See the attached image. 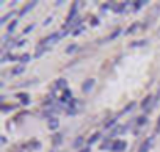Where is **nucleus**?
Segmentation results:
<instances>
[{"instance_id":"nucleus-2","label":"nucleus","mask_w":160,"mask_h":152,"mask_svg":"<svg viewBox=\"0 0 160 152\" xmlns=\"http://www.w3.org/2000/svg\"><path fill=\"white\" fill-rule=\"evenodd\" d=\"M57 41H60V33H50L47 35L46 38H43L41 41H39V46H43V47H47V44H52V43H57Z\"/></svg>"},{"instance_id":"nucleus-45","label":"nucleus","mask_w":160,"mask_h":152,"mask_svg":"<svg viewBox=\"0 0 160 152\" xmlns=\"http://www.w3.org/2000/svg\"><path fill=\"white\" fill-rule=\"evenodd\" d=\"M50 22H52V16H50V17H47V19H46V21L43 22V25H49Z\"/></svg>"},{"instance_id":"nucleus-10","label":"nucleus","mask_w":160,"mask_h":152,"mask_svg":"<svg viewBox=\"0 0 160 152\" xmlns=\"http://www.w3.org/2000/svg\"><path fill=\"white\" fill-rule=\"evenodd\" d=\"M63 140H64V136H63V133H60V132L52 133V136H50V141H52V146H53V147L61 146V144H63Z\"/></svg>"},{"instance_id":"nucleus-23","label":"nucleus","mask_w":160,"mask_h":152,"mask_svg":"<svg viewBox=\"0 0 160 152\" xmlns=\"http://www.w3.org/2000/svg\"><path fill=\"white\" fill-rule=\"evenodd\" d=\"M24 71H25V64H17V66H14L11 69V77H17V75H21V74H24Z\"/></svg>"},{"instance_id":"nucleus-13","label":"nucleus","mask_w":160,"mask_h":152,"mask_svg":"<svg viewBox=\"0 0 160 152\" xmlns=\"http://www.w3.org/2000/svg\"><path fill=\"white\" fill-rule=\"evenodd\" d=\"M16 97L21 101V105H24V107L30 105V94L29 93H17Z\"/></svg>"},{"instance_id":"nucleus-5","label":"nucleus","mask_w":160,"mask_h":152,"mask_svg":"<svg viewBox=\"0 0 160 152\" xmlns=\"http://www.w3.org/2000/svg\"><path fill=\"white\" fill-rule=\"evenodd\" d=\"M126 147H127V141H124V140H113V143H112V152H123V150H126Z\"/></svg>"},{"instance_id":"nucleus-31","label":"nucleus","mask_w":160,"mask_h":152,"mask_svg":"<svg viewBox=\"0 0 160 152\" xmlns=\"http://www.w3.org/2000/svg\"><path fill=\"white\" fill-rule=\"evenodd\" d=\"M118 118H119V115H116L115 118H110L109 121H107L104 126H105V129H113L115 126H118Z\"/></svg>"},{"instance_id":"nucleus-24","label":"nucleus","mask_w":160,"mask_h":152,"mask_svg":"<svg viewBox=\"0 0 160 152\" xmlns=\"http://www.w3.org/2000/svg\"><path fill=\"white\" fill-rule=\"evenodd\" d=\"M47 127H49V130H53V132H55V130L60 127V121H58V118H50V119L47 121Z\"/></svg>"},{"instance_id":"nucleus-28","label":"nucleus","mask_w":160,"mask_h":152,"mask_svg":"<svg viewBox=\"0 0 160 152\" xmlns=\"http://www.w3.org/2000/svg\"><path fill=\"white\" fill-rule=\"evenodd\" d=\"M47 50H50V47H43V46H38V47H36V52H35V55H33V58H41V57H43V55H44Z\"/></svg>"},{"instance_id":"nucleus-41","label":"nucleus","mask_w":160,"mask_h":152,"mask_svg":"<svg viewBox=\"0 0 160 152\" xmlns=\"http://www.w3.org/2000/svg\"><path fill=\"white\" fill-rule=\"evenodd\" d=\"M157 133H160V116H158V119H157V124H155V135Z\"/></svg>"},{"instance_id":"nucleus-8","label":"nucleus","mask_w":160,"mask_h":152,"mask_svg":"<svg viewBox=\"0 0 160 152\" xmlns=\"http://www.w3.org/2000/svg\"><path fill=\"white\" fill-rule=\"evenodd\" d=\"M94 85H96V80H94V78H86L83 83H82V93H83V94L91 93L93 88H94Z\"/></svg>"},{"instance_id":"nucleus-27","label":"nucleus","mask_w":160,"mask_h":152,"mask_svg":"<svg viewBox=\"0 0 160 152\" xmlns=\"http://www.w3.org/2000/svg\"><path fill=\"white\" fill-rule=\"evenodd\" d=\"M112 143H113V140H110L109 136L104 140V143H101V146H99V150H110L112 149Z\"/></svg>"},{"instance_id":"nucleus-26","label":"nucleus","mask_w":160,"mask_h":152,"mask_svg":"<svg viewBox=\"0 0 160 152\" xmlns=\"http://www.w3.org/2000/svg\"><path fill=\"white\" fill-rule=\"evenodd\" d=\"M17 24H19V21H17V19H13V21L6 25V35H13V33H14L16 27H17Z\"/></svg>"},{"instance_id":"nucleus-18","label":"nucleus","mask_w":160,"mask_h":152,"mask_svg":"<svg viewBox=\"0 0 160 152\" xmlns=\"http://www.w3.org/2000/svg\"><path fill=\"white\" fill-rule=\"evenodd\" d=\"M21 104H3L0 105V110H2V113H10V112H14L16 108H19Z\"/></svg>"},{"instance_id":"nucleus-6","label":"nucleus","mask_w":160,"mask_h":152,"mask_svg":"<svg viewBox=\"0 0 160 152\" xmlns=\"http://www.w3.org/2000/svg\"><path fill=\"white\" fill-rule=\"evenodd\" d=\"M72 91L69 88H66L64 91H61V96H60V104L61 105H68L71 101H72Z\"/></svg>"},{"instance_id":"nucleus-38","label":"nucleus","mask_w":160,"mask_h":152,"mask_svg":"<svg viewBox=\"0 0 160 152\" xmlns=\"http://www.w3.org/2000/svg\"><path fill=\"white\" fill-rule=\"evenodd\" d=\"M35 27H36V24H30L29 27H25V28H24V32H22V33H24V35H27V33H30V32H32V30L35 28Z\"/></svg>"},{"instance_id":"nucleus-48","label":"nucleus","mask_w":160,"mask_h":152,"mask_svg":"<svg viewBox=\"0 0 160 152\" xmlns=\"http://www.w3.org/2000/svg\"><path fill=\"white\" fill-rule=\"evenodd\" d=\"M158 36H160V28H158Z\"/></svg>"},{"instance_id":"nucleus-14","label":"nucleus","mask_w":160,"mask_h":152,"mask_svg":"<svg viewBox=\"0 0 160 152\" xmlns=\"http://www.w3.org/2000/svg\"><path fill=\"white\" fill-rule=\"evenodd\" d=\"M118 135H123V126H115L113 129H110V133H109V138L110 140H116Z\"/></svg>"},{"instance_id":"nucleus-22","label":"nucleus","mask_w":160,"mask_h":152,"mask_svg":"<svg viewBox=\"0 0 160 152\" xmlns=\"http://www.w3.org/2000/svg\"><path fill=\"white\" fill-rule=\"evenodd\" d=\"M149 44V39L148 38H143V39H137V41H132L130 47H146Z\"/></svg>"},{"instance_id":"nucleus-39","label":"nucleus","mask_w":160,"mask_h":152,"mask_svg":"<svg viewBox=\"0 0 160 152\" xmlns=\"http://www.w3.org/2000/svg\"><path fill=\"white\" fill-rule=\"evenodd\" d=\"M101 8H102V13H105V11L112 10V2H110V3H102V5H101Z\"/></svg>"},{"instance_id":"nucleus-33","label":"nucleus","mask_w":160,"mask_h":152,"mask_svg":"<svg viewBox=\"0 0 160 152\" xmlns=\"http://www.w3.org/2000/svg\"><path fill=\"white\" fill-rule=\"evenodd\" d=\"M32 58H33V57H32L30 53H24V55H21V57H19V61H21V64H27Z\"/></svg>"},{"instance_id":"nucleus-40","label":"nucleus","mask_w":160,"mask_h":152,"mask_svg":"<svg viewBox=\"0 0 160 152\" xmlns=\"http://www.w3.org/2000/svg\"><path fill=\"white\" fill-rule=\"evenodd\" d=\"M27 113H29V112H21V113H19V115L14 118V121H16V122H21V118H22V116H25Z\"/></svg>"},{"instance_id":"nucleus-21","label":"nucleus","mask_w":160,"mask_h":152,"mask_svg":"<svg viewBox=\"0 0 160 152\" xmlns=\"http://www.w3.org/2000/svg\"><path fill=\"white\" fill-rule=\"evenodd\" d=\"M6 61H19V57L14 53H3V57L0 58V63H6Z\"/></svg>"},{"instance_id":"nucleus-30","label":"nucleus","mask_w":160,"mask_h":152,"mask_svg":"<svg viewBox=\"0 0 160 152\" xmlns=\"http://www.w3.org/2000/svg\"><path fill=\"white\" fill-rule=\"evenodd\" d=\"M14 14H16V11H10V13H6L5 16H2V17H0V25H5V24H8V21L14 17Z\"/></svg>"},{"instance_id":"nucleus-46","label":"nucleus","mask_w":160,"mask_h":152,"mask_svg":"<svg viewBox=\"0 0 160 152\" xmlns=\"http://www.w3.org/2000/svg\"><path fill=\"white\" fill-rule=\"evenodd\" d=\"M133 135H135V136H138V135H140V129H138V127L133 129Z\"/></svg>"},{"instance_id":"nucleus-16","label":"nucleus","mask_w":160,"mask_h":152,"mask_svg":"<svg viewBox=\"0 0 160 152\" xmlns=\"http://www.w3.org/2000/svg\"><path fill=\"white\" fill-rule=\"evenodd\" d=\"M123 33V28H115V32L112 33V35H109L105 39H102V41H99V44H104V43H109V41H113V39H116L119 35Z\"/></svg>"},{"instance_id":"nucleus-25","label":"nucleus","mask_w":160,"mask_h":152,"mask_svg":"<svg viewBox=\"0 0 160 152\" xmlns=\"http://www.w3.org/2000/svg\"><path fill=\"white\" fill-rule=\"evenodd\" d=\"M55 99H57V97H55V94H53V93H52V94H49L47 97L43 101V107H46V108L53 107V104H55Z\"/></svg>"},{"instance_id":"nucleus-3","label":"nucleus","mask_w":160,"mask_h":152,"mask_svg":"<svg viewBox=\"0 0 160 152\" xmlns=\"http://www.w3.org/2000/svg\"><path fill=\"white\" fill-rule=\"evenodd\" d=\"M132 5L130 2H123V3H116V2H112V10L115 14H123V13H126V8Z\"/></svg>"},{"instance_id":"nucleus-47","label":"nucleus","mask_w":160,"mask_h":152,"mask_svg":"<svg viewBox=\"0 0 160 152\" xmlns=\"http://www.w3.org/2000/svg\"><path fill=\"white\" fill-rule=\"evenodd\" d=\"M0 141H2V144H6V138L2 136V138H0Z\"/></svg>"},{"instance_id":"nucleus-1","label":"nucleus","mask_w":160,"mask_h":152,"mask_svg":"<svg viewBox=\"0 0 160 152\" xmlns=\"http://www.w3.org/2000/svg\"><path fill=\"white\" fill-rule=\"evenodd\" d=\"M78 6H80V3H78V2H74V3L71 5V10H69V13H68V16H66L64 27L71 25V24H72V22L78 17Z\"/></svg>"},{"instance_id":"nucleus-37","label":"nucleus","mask_w":160,"mask_h":152,"mask_svg":"<svg viewBox=\"0 0 160 152\" xmlns=\"http://www.w3.org/2000/svg\"><path fill=\"white\" fill-rule=\"evenodd\" d=\"M83 30H85V27H80V28H77V30H72L71 35H72V36H78V35L83 33Z\"/></svg>"},{"instance_id":"nucleus-43","label":"nucleus","mask_w":160,"mask_h":152,"mask_svg":"<svg viewBox=\"0 0 160 152\" xmlns=\"http://www.w3.org/2000/svg\"><path fill=\"white\" fill-rule=\"evenodd\" d=\"M27 44V41L25 39H21V41H17V47H24Z\"/></svg>"},{"instance_id":"nucleus-20","label":"nucleus","mask_w":160,"mask_h":152,"mask_svg":"<svg viewBox=\"0 0 160 152\" xmlns=\"http://www.w3.org/2000/svg\"><path fill=\"white\" fill-rule=\"evenodd\" d=\"M140 27H143L140 22H133V24H130L127 28H126V35H135V33L138 32Z\"/></svg>"},{"instance_id":"nucleus-12","label":"nucleus","mask_w":160,"mask_h":152,"mask_svg":"<svg viewBox=\"0 0 160 152\" xmlns=\"http://www.w3.org/2000/svg\"><path fill=\"white\" fill-rule=\"evenodd\" d=\"M36 5H38V2H29V3H25V6L19 11V17H24L25 14H29V13H30Z\"/></svg>"},{"instance_id":"nucleus-4","label":"nucleus","mask_w":160,"mask_h":152,"mask_svg":"<svg viewBox=\"0 0 160 152\" xmlns=\"http://www.w3.org/2000/svg\"><path fill=\"white\" fill-rule=\"evenodd\" d=\"M152 144H154V135L149 136V138H146V140L138 146V150L137 152H149L151 147H152Z\"/></svg>"},{"instance_id":"nucleus-11","label":"nucleus","mask_w":160,"mask_h":152,"mask_svg":"<svg viewBox=\"0 0 160 152\" xmlns=\"http://www.w3.org/2000/svg\"><path fill=\"white\" fill-rule=\"evenodd\" d=\"M83 146H85V138H83L82 135H78L75 140L72 141V149H75V150L78 152V150L83 149Z\"/></svg>"},{"instance_id":"nucleus-42","label":"nucleus","mask_w":160,"mask_h":152,"mask_svg":"<svg viewBox=\"0 0 160 152\" xmlns=\"http://www.w3.org/2000/svg\"><path fill=\"white\" fill-rule=\"evenodd\" d=\"M69 35V30H63L61 33H60V39H63V38H66V36H68Z\"/></svg>"},{"instance_id":"nucleus-17","label":"nucleus","mask_w":160,"mask_h":152,"mask_svg":"<svg viewBox=\"0 0 160 152\" xmlns=\"http://www.w3.org/2000/svg\"><path fill=\"white\" fill-rule=\"evenodd\" d=\"M148 122H149V119H148V115H140V116L135 119V127L141 129V127H144Z\"/></svg>"},{"instance_id":"nucleus-19","label":"nucleus","mask_w":160,"mask_h":152,"mask_svg":"<svg viewBox=\"0 0 160 152\" xmlns=\"http://www.w3.org/2000/svg\"><path fill=\"white\" fill-rule=\"evenodd\" d=\"M66 85H68V83H66V78H58L57 82H55V85H53L52 86V93H55L57 89H66Z\"/></svg>"},{"instance_id":"nucleus-9","label":"nucleus","mask_w":160,"mask_h":152,"mask_svg":"<svg viewBox=\"0 0 160 152\" xmlns=\"http://www.w3.org/2000/svg\"><path fill=\"white\" fill-rule=\"evenodd\" d=\"M22 149H25V150H30V152H35V150H39L41 149V141H38V140H30L27 144H24V147Z\"/></svg>"},{"instance_id":"nucleus-44","label":"nucleus","mask_w":160,"mask_h":152,"mask_svg":"<svg viewBox=\"0 0 160 152\" xmlns=\"http://www.w3.org/2000/svg\"><path fill=\"white\" fill-rule=\"evenodd\" d=\"M78 152H91V147H90V146H85L82 150H78Z\"/></svg>"},{"instance_id":"nucleus-29","label":"nucleus","mask_w":160,"mask_h":152,"mask_svg":"<svg viewBox=\"0 0 160 152\" xmlns=\"http://www.w3.org/2000/svg\"><path fill=\"white\" fill-rule=\"evenodd\" d=\"M137 107V102H129L123 110H121V113H118L119 116H121V115H126V113H130V112H133V108H135Z\"/></svg>"},{"instance_id":"nucleus-36","label":"nucleus","mask_w":160,"mask_h":152,"mask_svg":"<svg viewBox=\"0 0 160 152\" xmlns=\"http://www.w3.org/2000/svg\"><path fill=\"white\" fill-rule=\"evenodd\" d=\"M99 24H101L99 17H96V16H93V17H91V21H90V25H91V27H97Z\"/></svg>"},{"instance_id":"nucleus-7","label":"nucleus","mask_w":160,"mask_h":152,"mask_svg":"<svg viewBox=\"0 0 160 152\" xmlns=\"http://www.w3.org/2000/svg\"><path fill=\"white\" fill-rule=\"evenodd\" d=\"M80 104V101H77V99H72L68 105H66V108H64V112L66 113H68L69 116H74L77 112H78V110H77V105Z\"/></svg>"},{"instance_id":"nucleus-15","label":"nucleus","mask_w":160,"mask_h":152,"mask_svg":"<svg viewBox=\"0 0 160 152\" xmlns=\"http://www.w3.org/2000/svg\"><path fill=\"white\" fill-rule=\"evenodd\" d=\"M101 138H102V133L101 132H94V133H93L90 138H88V140H86V146H93V144H96L99 140H101Z\"/></svg>"},{"instance_id":"nucleus-32","label":"nucleus","mask_w":160,"mask_h":152,"mask_svg":"<svg viewBox=\"0 0 160 152\" xmlns=\"http://www.w3.org/2000/svg\"><path fill=\"white\" fill-rule=\"evenodd\" d=\"M78 50V44H69L68 47H66V53H68V55H72V53H75Z\"/></svg>"},{"instance_id":"nucleus-34","label":"nucleus","mask_w":160,"mask_h":152,"mask_svg":"<svg viewBox=\"0 0 160 152\" xmlns=\"http://www.w3.org/2000/svg\"><path fill=\"white\" fill-rule=\"evenodd\" d=\"M158 102H160V86H158L157 93L154 94V102H152V107H151V110H154V108L158 105Z\"/></svg>"},{"instance_id":"nucleus-50","label":"nucleus","mask_w":160,"mask_h":152,"mask_svg":"<svg viewBox=\"0 0 160 152\" xmlns=\"http://www.w3.org/2000/svg\"><path fill=\"white\" fill-rule=\"evenodd\" d=\"M50 152H55V150H50Z\"/></svg>"},{"instance_id":"nucleus-35","label":"nucleus","mask_w":160,"mask_h":152,"mask_svg":"<svg viewBox=\"0 0 160 152\" xmlns=\"http://www.w3.org/2000/svg\"><path fill=\"white\" fill-rule=\"evenodd\" d=\"M144 5H146V2H144V0H140V2H133V3H132V6H133V11H135V13H137L138 10H141Z\"/></svg>"},{"instance_id":"nucleus-49","label":"nucleus","mask_w":160,"mask_h":152,"mask_svg":"<svg viewBox=\"0 0 160 152\" xmlns=\"http://www.w3.org/2000/svg\"><path fill=\"white\" fill-rule=\"evenodd\" d=\"M17 152H24V150H17Z\"/></svg>"}]
</instances>
